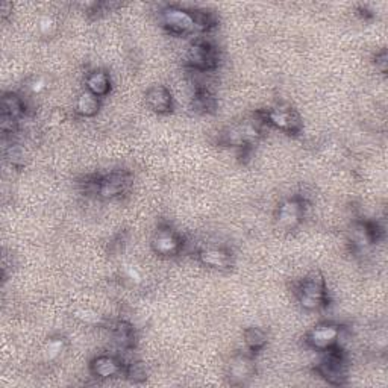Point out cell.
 I'll use <instances>...</instances> for the list:
<instances>
[{"label": "cell", "instance_id": "cell-1", "mask_svg": "<svg viewBox=\"0 0 388 388\" xmlns=\"http://www.w3.org/2000/svg\"><path fill=\"white\" fill-rule=\"evenodd\" d=\"M262 118L257 120H245L240 123L226 128L220 135V143L225 146H234L241 149H249L257 143L262 135Z\"/></svg>", "mask_w": 388, "mask_h": 388}, {"label": "cell", "instance_id": "cell-2", "mask_svg": "<svg viewBox=\"0 0 388 388\" xmlns=\"http://www.w3.org/2000/svg\"><path fill=\"white\" fill-rule=\"evenodd\" d=\"M297 299L302 308L308 311H317L328 304V288L320 275H311L304 279L297 288Z\"/></svg>", "mask_w": 388, "mask_h": 388}, {"label": "cell", "instance_id": "cell-3", "mask_svg": "<svg viewBox=\"0 0 388 388\" xmlns=\"http://www.w3.org/2000/svg\"><path fill=\"white\" fill-rule=\"evenodd\" d=\"M262 121L279 129L288 135H297L302 132L304 123L297 111L288 105H278L265 109L262 113Z\"/></svg>", "mask_w": 388, "mask_h": 388}, {"label": "cell", "instance_id": "cell-4", "mask_svg": "<svg viewBox=\"0 0 388 388\" xmlns=\"http://www.w3.org/2000/svg\"><path fill=\"white\" fill-rule=\"evenodd\" d=\"M92 184L93 193L101 199H116L123 194L131 185V174L125 170L111 172L97 176Z\"/></svg>", "mask_w": 388, "mask_h": 388}, {"label": "cell", "instance_id": "cell-5", "mask_svg": "<svg viewBox=\"0 0 388 388\" xmlns=\"http://www.w3.org/2000/svg\"><path fill=\"white\" fill-rule=\"evenodd\" d=\"M326 355L317 364V372L326 382L332 385H343L348 379V367L343 352L337 348L326 350Z\"/></svg>", "mask_w": 388, "mask_h": 388}, {"label": "cell", "instance_id": "cell-6", "mask_svg": "<svg viewBox=\"0 0 388 388\" xmlns=\"http://www.w3.org/2000/svg\"><path fill=\"white\" fill-rule=\"evenodd\" d=\"M161 20L164 28L173 35H188L193 34L196 28L194 13L192 9H185L179 6H167L162 9Z\"/></svg>", "mask_w": 388, "mask_h": 388}, {"label": "cell", "instance_id": "cell-7", "mask_svg": "<svg viewBox=\"0 0 388 388\" xmlns=\"http://www.w3.org/2000/svg\"><path fill=\"white\" fill-rule=\"evenodd\" d=\"M341 338V328L337 323H320L308 332L306 341L317 352H326L338 346Z\"/></svg>", "mask_w": 388, "mask_h": 388}, {"label": "cell", "instance_id": "cell-8", "mask_svg": "<svg viewBox=\"0 0 388 388\" xmlns=\"http://www.w3.org/2000/svg\"><path fill=\"white\" fill-rule=\"evenodd\" d=\"M187 61L194 70L211 72L218 65V53L208 41H196L188 50Z\"/></svg>", "mask_w": 388, "mask_h": 388}, {"label": "cell", "instance_id": "cell-9", "mask_svg": "<svg viewBox=\"0 0 388 388\" xmlns=\"http://www.w3.org/2000/svg\"><path fill=\"white\" fill-rule=\"evenodd\" d=\"M305 216V202L301 197H292L284 201L276 213V225L282 231H294L302 223Z\"/></svg>", "mask_w": 388, "mask_h": 388}, {"label": "cell", "instance_id": "cell-10", "mask_svg": "<svg viewBox=\"0 0 388 388\" xmlns=\"http://www.w3.org/2000/svg\"><path fill=\"white\" fill-rule=\"evenodd\" d=\"M152 250L160 257H174L182 249V238L169 226H162L152 237Z\"/></svg>", "mask_w": 388, "mask_h": 388}, {"label": "cell", "instance_id": "cell-11", "mask_svg": "<svg viewBox=\"0 0 388 388\" xmlns=\"http://www.w3.org/2000/svg\"><path fill=\"white\" fill-rule=\"evenodd\" d=\"M255 376V362L245 353L234 355L228 365V378L232 385H245Z\"/></svg>", "mask_w": 388, "mask_h": 388}, {"label": "cell", "instance_id": "cell-12", "mask_svg": "<svg viewBox=\"0 0 388 388\" xmlns=\"http://www.w3.org/2000/svg\"><path fill=\"white\" fill-rule=\"evenodd\" d=\"M197 258L205 267L216 270H228L232 265V255L221 248H204L197 252Z\"/></svg>", "mask_w": 388, "mask_h": 388}, {"label": "cell", "instance_id": "cell-13", "mask_svg": "<svg viewBox=\"0 0 388 388\" xmlns=\"http://www.w3.org/2000/svg\"><path fill=\"white\" fill-rule=\"evenodd\" d=\"M125 372V365L111 355H101L92 361V373L99 379H109Z\"/></svg>", "mask_w": 388, "mask_h": 388}, {"label": "cell", "instance_id": "cell-14", "mask_svg": "<svg viewBox=\"0 0 388 388\" xmlns=\"http://www.w3.org/2000/svg\"><path fill=\"white\" fill-rule=\"evenodd\" d=\"M146 102L149 108L158 114H169L173 109L172 93L164 85H155L146 93Z\"/></svg>", "mask_w": 388, "mask_h": 388}, {"label": "cell", "instance_id": "cell-15", "mask_svg": "<svg viewBox=\"0 0 388 388\" xmlns=\"http://www.w3.org/2000/svg\"><path fill=\"white\" fill-rule=\"evenodd\" d=\"M87 92L97 97H105L111 92V77L105 70H94L88 73L85 79Z\"/></svg>", "mask_w": 388, "mask_h": 388}, {"label": "cell", "instance_id": "cell-16", "mask_svg": "<svg viewBox=\"0 0 388 388\" xmlns=\"http://www.w3.org/2000/svg\"><path fill=\"white\" fill-rule=\"evenodd\" d=\"M101 109V97L92 94L90 92H82L77 96L76 113L82 117H93Z\"/></svg>", "mask_w": 388, "mask_h": 388}, {"label": "cell", "instance_id": "cell-17", "mask_svg": "<svg viewBox=\"0 0 388 388\" xmlns=\"http://www.w3.org/2000/svg\"><path fill=\"white\" fill-rule=\"evenodd\" d=\"M113 337L116 345L121 349H132L135 346V332L134 328H132L126 321H117L114 325L113 331Z\"/></svg>", "mask_w": 388, "mask_h": 388}, {"label": "cell", "instance_id": "cell-18", "mask_svg": "<svg viewBox=\"0 0 388 388\" xmlns=\"http://www.w3.org/2000/svg\"><path fill=\"white\" fill-rule=\"evenodd\" d=\"M2 114H8L14 118H20L21 116H25L26 113V105L25 101L20 96L14 94V93H8L4 96L2 99Z\"/></svg>", "mask_w": 388, "mask_h": 388}, {"label": "cell", "instance_id": "cell-19", "mask_svg": "<svg viewBox=\"0 0 388 388\" xmlns=\"http://www.w3.org/2000/svg\"><path fill=\"white\" fill-rule=\"evenodd\" d=\"M245 343L250 352H260L267 345V334L261 328H248L245 331Z\"/></svg>", "mask_w": 388, "mask_h": 388}, {"label": "cell", "instance_id": "cell-20", "mask_svg": "<svg viewBox=\"0 0 388 388\" xmlns=\"http://www.w3.org/2000/svg\"><path fill=\"white\" fill-rule=\"evenodd\" d=\"M194 106L199 111H202V113H209V111H214L216 108V99L206 88L199 87L194 93Z\"/></svg>", "mask_w": 388, "mask_h": 388}, {"label": "cell", "instance_id": "cell-21", "mask_svg": "<svg viewBox=\"0 0 388 388\" xmlns=\"http://www.w3.org/2000/svg\"><path fill=\"white\" fill-rule=\"evenodd\" d=\"M125 375L126 378L131 381V382H135V384H140V382H144L148 379V369H146V364L141 362V361H134L128 364L125 367Z\"/></svg>", "mask_w": 388, "mask_h": 388}, {"label": "cell", "instance_id": "cell-22", "mask_svg": "<svg viewBox=\"0 0 388 388\" xmlns=\"http://www.w3.org/2000/svg\"><path fill=\"white\" fill-rule=\"evenodd\" d=\"M62 350H64V340L53 338L49 341V345L46 348V355H48L49 360H55L57 357H60Z\"/></svg>", "mask_w": 388, "mask_h": 388}, {"label": "cell", "instance_id": "cell-23", "mask_svg": "<svg viewBox=\"0 0 388 388\" xmlns=\"http://www.w3.org/2000/svg\"><path fill=\"white\" fill-rule=\"evenodd\" d=\"M18 126V120L11 117L8 114H2L0 117V129H2L4 134H13V132L17 131Z\"/></svg>", "mask_w": 388, "mask_h": 388}, {"label": "cell", "instance_id": "cell-24", "mask_svg": "<svg viewBox=\"0 0 388 388\" xmlns=\"http://www.w3.org/2000/svg\"><path fill=\"white\" fill-rule=\"evenodd\" d=\"M375 64H376V69H378L382 74L387 73V67H388V57H387V52L382 50L379 53H376V58H375Z\"/></svg>", "mask_w": 388, "mask_h": 388}, {"label": "cell", "instance_id": "cell-25", "mask_svg": "<svg viewBox=\"0 0 388 388\" xmlns=\"http://www.w3.org/2000/svg\"><path fill=\"white\" fill-rule=\"evenodd\" d=\"M55 28V21L50 18V17H44L41 21H40V29L43 34H50L52 29Z\"/></svg>", "mask_w": 388, "mask_h": 388}, {"label": "cell", "instance_id": "cell-26", "mask_svg": "<svg viewBox=\"0 0 388 388\" xmlns=\"http://www.w3.org/2000/svg\"><path fill=\"white\" fill-rule=\"evenodd\" d=\"M43 88H44V82H43L41 79H38V81H35L34 84H32V90H34L35 93L41 92V90H43Z\"/></svg>", "mask_w": 388, "mask_h": 388}]
</instances>
